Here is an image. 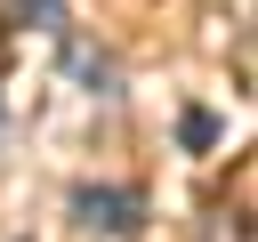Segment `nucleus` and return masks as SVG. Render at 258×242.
Masks as SVG:
<instances>
[{"label":"nucleus","mask_w":258,"mask_h":242,"mask_svg":"<svg viewBox=\"0 0 258 242\" xmlns=\"http://www.w3.org/2000/svg\"><path fill=\"white\" fill-rule=\"evenodd\" d=\"M73 210H81L89 226H105V234H129V226L145 218V202H137L129 186H81V194H73Z\"/></svg>","instance_id":"1"},{"label":"nucleus","mask_w":258,"mask_h":242,"mask_svg":"<svg viewBox=\"0 0 258 242\" xmlns=\"http://www.w3.org/2000/svg\"><path fill=\"white\" fill-rule=\"evenodd\" d=\"M177 137L202 153V145H218V113H202V105H185V121H177Z\"/></svg>","instance_id":"2"}]
</instances>
